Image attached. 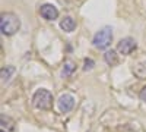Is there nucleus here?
<instances>
[{
  "label": "nucleus",
  "instance_id": "9",
  "mask_svg": "<svg viewBox=\"0 0 146 132\" xmlns=\"http://www.w3.org/2000/svg\"><path fill=\"white\" fill-rule=\"evenodd\" d=\"M104 59H105V62H107L110 66H114V65L118 63V56H117V53H115L114 50H108V52H105Z\"/></svg>",
  "mask_w": 146,
  "mask_h": 132
},
{
  "label": "nucleus",
  "instance_id": "4",
  "mask_svg": "<svg viewBox=\"0 0 146 132\" xmlns=\"http://www.w3.org/2000/svg\"><path fill=\"white\" fill-rule=\"evenodd\" d=\"M136 47H137V44H136V41L133 40V38H123V40H120V43L117 44V52H120L121 54H130V53H133L136 50Z\"/></svg>",
  "mask_w": 146,
  "mask_h": 132
},
{
  "label": "nucleus",
  "instance_id": "7",
  "mask_svg": "<svg viewBox=\"0 0 146 132\" xmlns=\"http://www.w3.org/2000/svg\"><path fill=\"white\" fill-rule=\"evenodd\" d=\"M60 27H62V29L66 31V32H72L73 29L76 28V22H75V19H73V18L66 16V18L62 19V22H60Z\"/></svg>",
  "mask_w": 146,
  "mask_h": 132
},
{
  "label": "nucleus",
  "instance_id": "6",
  "mask_svg": "<svg viewBox=\"0 0 146 132\" xmlns=\"http://www.w3.org/2000/svg\"><path fill=\"white\" fill-rule=\"evenodd\" d=\"M40 13H41V16H42L44 19H47V21H54V19L58 16V10H57L56 6L47 3V5H42V6H41Z\"/></svg>",
  "mask_w": 146,
  "mask_h": 132
},
{
  "label": "nucleus",
  "instance_id": "12",
  "mask_svg": "<svg viewBox=\"0 0 146 132\" xmlns=\"http://www.w3.org/2000/svg\"><path fill=\"white\" fill-rule=\"evenodd\" d=\"M139 97H140V100H142V101H145V103H146V87H143V88H142V91H140V94H139Z\"/></svg>",
  "mask_w": 146,
  "mask_h": 132
},
{
  "label": "nucleus",
  "instance_id": "2",
  "mask_svg": "<svg viewBox=\"0 0 146 132\" xmlns=\"http://www.w3.org/2000/svg\"><path fill=\"white\" fill-rule=\"evenodd\" d=\"M53 95L48 90H38L35 91L34 97H32V104L40 110H51L53 109Z\"/></svg>",
  "mask_w": 146,
  "mask_h": 132
},
{
  "label": "nucleus",
  "instance_id": "5",
  "mask_svg": "<svg viewBox=\"0 0 146 132\" xmlns=\"http://www.w3.org/2000/svg\"><path fill=\"white\" fill-rule=\"evenodd\" d=\"M58 109L62 113H67L73 109V106H75V98H73V95L70 94H63V95H60V98H58Z\"/></svg>",
  "mask_w": 146,
  "mask_h": 132
},
{
  "label": "nucleus",
  "instance_id": "8",
  "mask_svg": "<svg viewBox=\"0 0 146 132\" xmlns=\"http://www.w3.org/2000/svg\"><path fill=\"white\" fill-rule=\"evenodd\" d=\"M0 74H2V82L6 84V82L10 81L12 75L15 74V68H13V66H5V68H2Z\"/></svg>",
  "mask_w": 146,
  "mask_h": 132
},
{
  "label": "nucleus",
  "instance_id": "3",
  "mask_svg": "<svg viewBox=\"0 0 146 132\" xmlns=\"http://www.w3.org/2000/svg\"><path fill=\"white\" fill-rule=\"evenodd\" d=\"M111 41H113V29L110 27H104L94 35L92 44H94V47H96V49L104 50L111 44Z\"/></svg>",
  "mask_w": 146,
  "mask_h": 132
},
{
  "label": "nucleus",
  "instance_id": "11",
  "mask_svg": "<svg viewBox=\"0 0 146 132\" xmlns=\"http://www.w3.org/2000/svg\"><path fill=\"white\" fill-rule=\"evenodd\" d=\"M95 62L92 60V59H85V66H83V70H91L94 68Z\"/></svg>",
  "mask_w": 146,
  "mask_h": 132
},
{
  "label": "nucleus",
  "instance_id": "10",
  "mask_svg": "<svg viewBox=\"0 0 146 132\" xmlns=\"http://www.w3.org/2000/svg\"><path fill=\"white\" fill-rule=\"evenodd\" d=\"M75 69H76L75 63H73V62H70V60H67V62L64 63V68H63L62 75H63L64 78H67V76H70V75L73 74V70H75Z\"/></svg>",
  "mask_w": 146,
  "mask_h": 132
},
{
  "label": "nucleus",
  "instance_id": "1",
  "mask_svg": "<svg viewBox=\"0 0 146 132\" xmlns=\"http://www.w3.org/2000/svg\"><path fill=\"white\" fill-rule=\"evenodd\" d=\"M21 28V21L15 13H2L0 16V29L3 35H13Z\"/></svg>",
  "mask_w": 146,
  "mask_h": 132
}]
</instances>
